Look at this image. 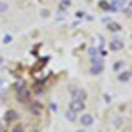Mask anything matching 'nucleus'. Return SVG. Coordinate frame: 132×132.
I'll use <instances>...</instances> for the list:
<instances>
[{
    "label": "nucleus",
    "instance_id": "4",
    "mask_svg": "<svg viewBox=\"0 0 132 132\" xmlns=\"http://www.w3.org/2000/svg\"><path fill=\"white\" fill-rule=\"evenodd\" d=\"M14 132H23V129H20V127H18V129H14Z\"/></svg>",
    "mask_w": 132,
    "mask_h": 132
},
{
    "label": "nucleus",
    "instance_id": "2",
    "mask_svg": "<svg viewBox=\"0 0 132 132\" xmlns=\"http://www.w3.org/2000/svg\"><path fill=\"white\" fill-rule=\"evenodd\" d=\"M72 109H76V111H78V109H83V102L81 101H74L72 102Z\"/></svg>",
    "mask_w": 132,
    "mask_h": 132
},
{
    "label": "nucleus",
    "instance_id": "1",
    "mask_svg": "<svg viewBox=\"0 0 132 132\" xmlns=\"http://www.w3.org/2000/svg\"><path fill=\"white\" fill-rule=\"evenodd\" d=\"M85 92H81V90H74V97H76V101H83L85 99Z\"/></svg>",
    "mask_w": 132,
    "mask_h": 132
},
{
    "label": "nucleus",
    "instance_id": "3",
    "mask_svg": "<svg viewBox=\"0 0 132 132\" xmlns=\"http://www.w3.org/2000/svg\"><path fill=\"white\" fill-rule=\"evenodd\" d=\"M81 122L85 123V125H90V123L93 122V120H92V116H88V114H85V116L81 118Z\"/></svg>",
    "mask_w": 132,
    "mask_h": 132
}]
</instances>
